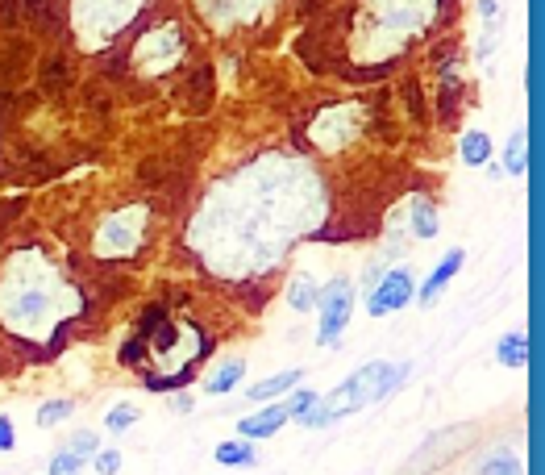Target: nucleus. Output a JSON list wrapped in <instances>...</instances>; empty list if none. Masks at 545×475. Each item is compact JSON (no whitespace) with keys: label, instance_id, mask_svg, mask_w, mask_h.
<instances>
[{"label":"nucleus","instance_id":"nucleus-1","mask_svg":"<svg viewBox=\"0 0 545 475\" xmlns=\"http://www.w3.org/2000/svg\"><path fill=\"white\" fill-rule=\"evenodd\" d=\"M329 221V188L300 155H263L204 196L188 242L213 275H267L300 238H317Z\"/></svg>","mask_w":545,"mask_h":475},{"label":"nucleus","instance_id":"nucleus-2","mask_svg":"<svg viewBox=\"0 0 545 475\" xmlns=\"http://www.w3.org/2000/svg\"><path fill=\"white\" fill-rule=\"evenodd\" d=\"M80 313L84 292L67 280V271L50 259L42 242L17 246L0 263V330L13 342L50 350Z\"/></svg>","mask_w":545,"mask_h":475},{"label":"nucleus","instance_id":"nucleus-3","mask_svg":"<svg viewBox=\"0 0 545 475\" xmlns=\"http://www.w3.org/2000/svg\"><path fill=\"white\" fill-rule=\"evenodd\" d=\"M134 338L142 342V363H150V371H159V375H146V388L154 392H171L179 384H188L196 375V363L213 346V338H204L196 321H171L163 305H154L142 317Z\"/></svg>","mask_w":545,"mask_h":475},{"label":"nucleus","instance_id":"nucleus-4","mask_svg":"<svg viewBox=\"0 0 545 475\" xmlns=\"http://www.w3.org/2000/svg\"><path fill=\"white\" fill-rule=\"evenodd\" d=\"M437 0H367L350 34V46L362 63L396 59L408 42H417L433 25Z\"/></svg>","mask_w":545,"mask_h":475},{"label":"nucleus","instance_id":"nucleus-5","mask_svg":"<svg viewBox=\"0 0 545 475\" xmlns=\"http://www.w3.org/2000/svg\"><path fill=\"white\" fill-rule=\"evenodd\" d=\"M408 371H412V363H383V359L379 363H362L350 380H342L329 396H321L313 405V413H308L300 425H308V430H325V425L342 421V417H350L358 409L375 405V400L392 396L396 388H404Z\"/></svg>","mask_w":545,"mask_h":475},{"label":"nucleus","instance_id":"nucleus-6","mask_svg":"<svg viewBox=\"0 0 545 475\" xmlns=\"http://www.w3.org/2000/svg\"><path fill=\"white\" fill-rule=\"evenodd\" d=\"M150 9V0H75L71 5V25L75 38L84 46H109L138 13Z\"/></svg>","mask_w":545,"mask_h":475},{"label":"nucleus","instance_id":"nucleus-7","mask_svg":"<svg viewBox=\"0 0 545 475\" xmlns=\"http://www.w3.org/2000/svg\"><path fill=\"white\" fill-rule=\"evenodd\" d=\"M146 234H150V205H121L100 217V225L92 230V255L109 263L129 259L146 246Z\"/></svg>","mask_w":545,"mask_h":475},{"label":"nucleus","instance_id":"nucleus-8","mask_svg":"<svg viewBox=\"0 0 545 475\" xmlns=\"http://www.w3.org/2000/svg\"><path fill=\"white\" fill-rule=\"evenodd\" d=\"M362 125H367V105L358 100H337V105H325L313 121H308V142L325 155H342L346 146H354L362 138Z\"/></svg>","mask_w":545,"mask_h":475},{"label":"nucleus","instance_id":"nucleus-9","mask_svg":"<svg viewBox=\"0 0 545 475\" xmlns=\"http://www.w3.org/2000/svg\"><path fill=\"white\" fill-rule=\"evenodd\" d=\"M188 55V38L184 30H179L175 21H163L154 25V30H146L138 42H134V67L138 75H167L171 67H179V59Z\"/></svg>","mask_w":545,"mask_h":475},{"label":"nucleus","instance_id":"nucleus-10","mask_svg":"<svg viewBox=\"0 0 545 475\" xmlns=\"http://www.w3.org/2000/svg\"><path fill=\"white\" fill-rule=\"evenodd\" d=\"M317 313H321L317 342L321 346H337V338H342V330H346L350 317H354V284L346 280V275H337V280L321 284Z\"/></svg>","mask_w":545,"mask_h":475},{"label":"nucleus","instance_id":"nucleus-11","mask_svg":"<svg viewBox=\"0 0 545 475\" xmlns=\"http://www.w3.org/2000/svg\"><path fill=\"white\" fill-rule=\"evenodd\" d=\"M412 292H417V284H412V271H404V267L383 271L379 284H375V292H371V300H367V313H371V317L396 313V309H404L408 300H412Z\"/></svg>","mask_w":545,"mask_h":475},{"label":"nucleus","instance_id":"nucleus-12","mask_svg":"<svg viewBox=\"0 0 545 475\" xmlns=\"http://www.w3.org/2000/svg\"><path fill=\"white\" fill-rule=\"evenodd\" d=\"M100 450V438L92 434V430H80L67 446H59L55 455H50V475H80V467H88L92 463V455Z\"/></svg>","mask_w":545,"mask_h":475},{"label":"nucleus","instance_id":"nucleus-13","mask_svg":"<svg viewBox=\"0 0 545 475\" xmlns=\"http://www.w3.org/2000/svg\"><path fill=\"white\" fill-rule=\"evenodd\" d=\"M283 425H288V409H283V405H267V409L242 417V421H238V434H242L246 442H254V438H275Z\"/></svg>","mask_w":545,"mask_h":475},{"label":"nucleus","instance_id":"nucleus-14","mask_svg":"<svg viewBox=\"0 0 545 475\" xmlns=\"http://www.w3.org/2000/svg\"><path fill=\"white\" fill-rule=\"evenodd\" d=\"M462 263H466V255H462V250H450V255H446V259H441V263L433 267V275H429V280L421 284V305H425V309L433 305V300H437L441 292H446V284H450L454 275L462 271Z\"/></svg>","mask_w":545,"mask_h":475},{"label":"nucleus","instance_id":"nucleus-15","mask_svg":"<svg viewBox=\"0 0 545 475\" xmlns=\"http://www.w3.org/2000/svg\"><path fill=\"white\" fill-rule=\"evenodd\" d=\"M242 375H246V359H221L209 375H204V392H209V396H225V392H233V388H238L242 384Z\"/></svg>","mask_w":545,"mask_h":475},{"label":"nucleus","instance_id":"nucleus-16","mask_svg":"<svg viewBox=\"0 0 545 475\" xmlns=\"http://www.w3.org/2000/svg\"><path fill=\"white\" fill-rule=\"evenodd\" d=\"M496 359H500V367H508V371L529 367V359H533V342H529V334H521V330L504 334L500 346H496Z\"/></svg>","mask_w":545,"mask_h":475},{"label":"nucleus","instance_id":"nucleus-17","mask_svg":"<svg viewBox=\"0 0 545 475\" xmlns=\"http://www.w3.org/2000/svg\"><path fill=\"white\" fill-rule=\"evenodd\" d=\"M408 225H412V238H421V242H429V238H437V205H433V196H417L408 205Z\"/></svg>","mask_w":545,"mask_h":475},{"label":"nucleus","instance_id":"nucleus-18","mask_svg":"<svg viewBox=\"0 0 545 475\" xmlns=\"http://www.w3.org/2000/svg\"><path fill=\"white\" fill-rule=\"evenodd\" d=\"M458 155H462L466 167H487L491 163V138L483 130H466L458 138Z\"/></svg>","mask_w":545,"mask_h":475},{"label":"nucleus","instance_id":"nucleus-19","mask_svg":"<svg viewBox=\"0 0 545 475\" xmlns=\"http://www.w3.org/2000/svg\"><path fill=\"white\" fill-rule=\"evenodd\" d=\"M300 380H304V371H300V367H292V371L267 375V380H263V384H254L246 396H250V400H271V396H279V392H292V388H300Z\"/></svg>","mask_w":545,"mask_h":475},{"label":"nucleus","instance_id":"nucleus-20","mask_svg":"<svg viewBox=\"0 0 545 475\" xmlns=\"http://www.w3.org/2000/svg\"><path fill=\"white\" fill-rule=\"evenodd\" d=\"M213 459H217L221 467H254V463H258L254 442H246V438H229V442H221V446L213 450Z\"/></svg>","mask_w":545,"mask_h":475},{"label":"nucleus","instance_id":"nucleus-21","mask_svg":"<svg viewBox=\"0 0 545 475\" xmlns=\"http://www.w3.org/2000/svg\"><path fill=\"white\" fill-rule=\"evenodd\" d=\"M288 300H292V309H296V313H313V309H317V300H321V284H317L308 271H300L296 280H292V288H288Z\"/></svg>","mask_w":545,"mask_h":475},{"label":"nucleus","instance_id":"nucleus-22","mask_svg":"<svg viewBox=\"0 0 545 475\" xmlns=\"http://www.w3.org/2000/svg\"><path fill=\"white\" fill-rule=\"evenodd\" d=\"M504 171H508V175H525V171H529V125L512 130L508 150H504Z\"/></svg>","mask_w":545,"mask_h":475},{"label":"nucleus","instance_id":"nucleus-23","mask_svg":"<svg viewBox=\"0 0 545 475\" xmlns=\"http://www.w3.org/2000/svg\"><path fill=\"white\" fill-rule=\"evenodd\" d=\"M521 471H525V463L516 459V450H508V446L491 450V455H483V463H479V475H521Z\"/></svg>","mask_w":545,"mask_h":475},{"label":"nucleus","instance_id":"nucleus-24","mask_svg":"<svg viewBox=\"0 0 545 475\" xmlns=\"http://www.w3.org/2000/svg\"><path fill=\"white\" fill-rule=\"evenodd\" d=\"M71 413H75V405H71L67 396H59V400H46V405L38 409V425H42V430H55V425H63Z\"/></svg>","mask_w":545,"mask_h":475},{"label":"nucleus","instance_id":"nucleus-25","mask_svg":"<svg viewBox=\"0 0 545 475\" xmlns=\"http://www.w3.org/2000/svg\"><path fill=\"white\" fill-rule=\"evenodd\" d=\"M321 400V392H313V388H296L288 400H283V409H288V421L296 417V421H304L308 413H313V405Z\"/></svg>","mask_w":545,"mask_h":475},{"label":"nucleus","instance_id":"nucleus-26","mask_svg":"<svg viewBox=\"0 0 545 475\" xmlns=\"http://www.w3.org/2000/svg\"><path fill=\"white\" fill-rule=\"evenodd\" d=\"M142 421V409L138 405H117V409H109V417H105V430L109 434H125L129 425H138Z\"/></svg>","mask_w":545,"mask_h":475},{"label":"nucleus","instance_id":"nucleus-27","mask_svg":"<svg viewBox=\"0 0 545 475\" xmlns=\"http://www.w3.org/2000/svg\"><path fill=\"white\" fill-rule=\"evenodd\" d=\"M92 463H96L100 475H117L121 471V450H96Z\"/></svg>","mask_w":545,"mask_h":475},{"label":"nucleus","instance_id":"nucleus-28","mask_svg":"<svg viewBox=\"0 0 545 475\" xmlns=\"http://www.w3.org/2000/svg\"><path fill=\"white\" fill-rule=\"evenodd\" d=\"M13 417L9 413H0V450H13Z\"/></svg>","mask_w":545,"mask_h":475}]
</instances>
